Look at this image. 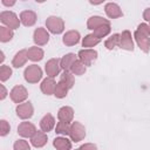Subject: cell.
<instances>
[{"instance_id": "6da1fadb", "label": "cell", "mask_w": 150, "mask_h": 150, "mask_svg": "<svg viewBox=\"0 0 150 150\" xmlns=\"http://www.w3.org/2000/svg\"><path fill=\"white\" fill-rule=\"evenodd\" d=\"M0 21L8 28H11L12 30L18 29L20 27V19L18 18V15L11 11H4L0 13Z\"/></svg>"}, {"instance_id": "7a4b0ae2", "label": "cell", "mask_w": 150, "mask_h": 150, "mask_svg": "<svg viewBox=\"0 0 150 150\" xmlns=\"http://www.w3.org/2000/svg\"><path fill=\"white\" fill-rule=\"evenodd\" d=\"M23 77L28 83H38L42 79V69L38 64H30L25 69Z\"/></svg>"}, {"instance_id": "3957f363", "label": "cell", "mask_w": 150, "mask_h": 150, "mask_svg": "<svg viewBox=\"0 0 150 150\" xmlns=\"http://www.w3.org/2000/svg\"><path fill=\"white\" fill-rule=\"evenodd\" d=\"M46 27L53 34H61L64 30V22L59 16H48L46 20Z\"/></svg>"}, {"instance_id": "277c9868", "label": "cell", "mask_w": 150, "mask_h": 150, "mask_svg": "<svg viewBox=\"0 0 150 150\" xmlns=\"http://www.w3.org/2000/svg\"><path fill=\"white\" fill-rule=\"evenodd\" d=\"M69 136L73 142H80L86 137V128L81 122H73L70 124V130H69Z\"/></svg>"}, {"instance_id": "5b68a950", "label": "cell", "mask_w": 150, "mask_h": 150, "mask_svg": "<svg viewBox=\"0 0 150 150\" xmlns=\"http://www.w3.org/2000/svg\"><path fill=\"white\" fill-rule=\"evenodd\" d=\"M9 96H11V100L14 103L20 104V103H22L28 97V91H27V89L23 86L18 84V86L12 88V90L9 93Z\"/></svg>"}, {"instance_id": "8992f818", "label": "cell", "mask_w": 150, "mask_h": 150, "mask_svg": "<svg viewBox=\"0 0 150 150\" xmlns=\"http://www.w3.org/2000/svg\"><path fill=\"white\" fill-rule=\"evenodd\" d=\"M77 57L86 67H89L97 59V52L93 48L91 49H81L77 53Z\"/></svg>"}, {"instance_id": "52a82bcc", "label": "cell", "mask_w": 150, "mask_h": 150, "mask_svg": "<svg viewBox=\"0 0 150 150\" xmlns=\"http://www.w3.org/2000/svg\"><path fill=\"white\" fill-rule=\"evenodd\" d=\"M15 111H16V115L21 120H28L33 116L34 114V108H33V104L27 101V102H23V103H20L16 105L15 108Z\"/></svg>"}, {"instance_id": "ba28073f", "label": "cell", "mask_w": 150, "mask_h": 150, "mask_svg": "<svg viewBox=\"0 0 150 150\" xmlns=\"http://www.w3.org/2000/svg\"><path fill=\"white\" fill-rule=\"evenodd\" d=\"M60 61H61V59H57V57H54V59H50L47 61V63L45 64V70H46V74L48 77L54 79L56 75H59L60 69H61Z\"/></svg>"}, {"instance_id": "9c48e42d", "label": "cell", "mask_w": 150, "mask_h": 150, "mask_svg": "<svg viewBox=\"0 0 150 150\" xmlns=\"http://www.w3.org/2000/svg\"><path fill=\"white\" fill-rule=\"evenodd\" d=\"M33 41L36 46H45L49 41V33L45 28L38 27L33 33Z\"/></svg>"}, {"instance_id": "30bf717a", "label": "cell", "mask_w": 150, "mask_h": 150, "mask_svg": "<svg viewBox=\"0 0 150 150\" xmlns=\"http://www.w3.org/2000/svg\"><path fill=\"white\" fill-rule=\"evenodd\" d=\"M118 47L124 50H129V52L134 50V41H132L131 33L129 30L125 29L120 34V46Z\"/></svg>"}, {"instance_id": "8fae6325", "label": "cell", "mask_w": 150, "mask_h": 150, "mask_svg": "<svg viewBox=\"0 0 150 150\" xmlns=\"http://www.w3.org/2000/svg\"><path fill=\"white\" fill-rule=\"evenodd\" d=\"M134 38L137 42V46L139 47L141 50H143L144 53H149L150 52V38L142 34L138 30H135L134 33Z\"/></svg>"}, {"instance_id": "7c38bea8", "label": "cell", "mask_w": 150, "mask_h": 150, "mask_svg": "<svg viewBox=\"0 0 150 150\" xmlns=\"http://www.w3.org/2000/svg\"><path fill=\"white\" fill-rule=\"evenodd\" d=\"M35 132H36V128L30 122H21L18 127V134L21 137L28 138V137H32Z\"/></svg>"}, {"instance_id": "4fadbf2b", "label": "cell", "mask_w": 150, "mask_h": 150, "mask_svg": "<svg viewBox=\"0 0 150 150\" xmlns=\"http://www.w3.org/2000/svg\"><path fill=\"white\" fill-rule=\"evenodd\" d=\"M36 13L33 11H22L20 13V21L26 27H32L36 22Z\"/></svg>"}, {"instance_id": "5bb4252c", "label": "cell", "mask_w": 150, "mask_h": 150, "mask_svg": "<svg viewBox=\"0 0 150 150\" xmlns=\"http://www.w3.org/2000/svg\"><path fill=\"white\" fill-rule=\"evenodd\" d=\"M104 11H105V14L108 15V18H110V19H117V18L123 16L122 9L115 2H108V4H105Z\"/></svg>"}, {"instance_id": "9a60e30c", "label": "cell", "mask_w": 150, "mask_h": 150, "mask_svg": "<svg viewBox=\"0 0 150 150\" xmlns=\"http://www.w3.org/2000/svg\"><path fill=\"white\" fill-rule=\"evenodd\" d=\"M57 118L59 121H62V122H67V123H70L74 118V110L71 107H68V105H64V107H61L57 111Z\"/></svg>"}, {"instance_id": "2e32d148", "label": "cell", "mask_w": 150, "mask_h": 150, "mask_svg": "<svg viewBox=\"0 0 150 150\" xmlns=\"http://www.w3.org/2000/svg\"><path fill=\"white\" fill-rule=\"evenodd\" d=\"M55 87H56V82H55V80L52 79V77H46V79L41 82V84H40L41 91H42L45 95H47V96L54 95Z\"/></svg>"}, {"instance_id": "e0dca14e", "label": "cell", "mask_w": 150, "mask_h": 150, "mask_svg": "<svg viewBox=\"0 0 150 150\" xmlns=\"http://www.w3.org/2000/svg\"><path fill=\"white\" fill-rule=\"evenodd\" d=\"M109 20L108 19H104L102 16H98V15H94V16H90L87 21V28L88 29H91V30H95L96 28H98L100 26H103V25H109Z\"/></svg>"}, {"instance_id": "ac0fdd59", "label": "cell", "mask_w": 150, "mask_h": 150, "mask_svg": "<svg viewBox=\"0 0 150 150\" xmlns=\"http://www.w3.org/2000/svg\"><path fill=\"white\" fill-rule=\"evenodd\" d=\"M80 33L77 30H68L63 38H62V42L66 45V46H75L80 42Z\"/></svg>"}, {"instance_id": "d6986e66", "label": "cell", "mask_w": 150, "mask_h": 150, "mask_svg": "<svg viewBox=\"0 0 150 150\" xmlns=\"http://www.w3.org/2000/svg\"><path fill=\"white\" fill-rule=\"evenodd\" d=\"M27 60H28L27 49H21V50H19V52L14 55V57H13V60H12V66H13L14 68H21L22 66L26 64Z\"/></svg>"}, {"instance_id": "ffe728a7", "label": "cell", "mask_w": 150, "mask_h": 150, "mask_svg": "<svg viewBox=\"0 0 150 150\" xmlns=\"http://www.w3.org/2000/svg\"><path fill=\"white\" fill-rule=\"evenodd\" d=\"M55 127V118L52 114H46L41 121H40V128H41V131L43 132H48L50 131L53 128Z\"/></svg>"}, {"instance_id": "44dd1931", "label": "cell", "mask_w": 150, "mask_h": 150, "mask_svg": "<svg viewBox=\"0 0 150 150\" xmlns=\"http://www.w3.org/2000/svg\"><path fill=\"white\" fill-rule=\"evenodd\" d=\"M47 134L43 131H36L32 137H30V143L35 148H42L47 143Z\"/></svg>"}, {"instance_id": "7402d4cb", "label": "cell", "mask_w": 150, "mask_h": 150, "mask_svg": "<svg viewBox=\"0 0 150 150\" xmlns=\"http://www.w3.org/2000/svg\"><path fill=\"white\" fill-rule=\"evenodd\" d=\"M77 60V55H75L74 53H68L66 54L61 61H60V64H61V69H63V71H70V68L71 66L74 64V62Z\"/></svg>"}, {"instance_id": "603a6c76", "label": "cell", "mask_w": 150, "mask_h": 150, "mask_svg": "<svg viewBox=\"0 0 150 150\" xmlns=\"http://www.w3.org/2000/svg\"><path fill=\"white\" fill-rule=\"evenodd\" d=\"M27 55H28V60H30L33 62H38L43 59L45 53L40 47L34 46V47H30L27 49Z\"/></svg>"}, {"instance_id": "cb8c5ba5", "label": "cell", "mask_w": 150, "mask_h": 150, "mask_svg": "<svg viewBox=\"0 0 150 150\" xmlns=\"http://www.w3.org/2000/svg\"><path fill=\"white\" fill-rule=\"evenodd\" d=\"M53 145L56 150H70L71 142L67 137H56L53 141Z\"/></svg>"}, {"instance_id": "d4e9b609", "label": "cell", "mask_w": 150, "mask_h": 150, "mask_svg": "<svg viewBox=\"0 0 150 150\" xmlns=\"http://www.w3.org/2000/svg\"><path fill=\"white\" fill-rule=\"evenodd\" d=\"M100 39L96 38L93 33L91 34H87L83 39H82V46L84 47V49H91V47H95L96 45L100 43Z\"/></svg>"}, {"instance_id": "484cf974", "label": "cell", "mask_w": 150, "mask_h": 150, "mask_svg": "<svg viewBox=\"0 0 150 150\" xmlns=\"http://www.w3.org/2000/svg\"><path fill=\"white\" fill-rule=\"evenodd\" d=\"M68 90H69L68 87L64 83H62L61 81H59L56 83V87H55V90H54V96L56 98H63V97L67 96Z\"/></svg>"}, {"instance_id": "4316f807", "label": "cell", "mask_w": 150, "mask_h": 150, "mask_svg": "<svg viewBox=\"0 0 150 150\" xmlns=\"http://www.w3.org/2000/svg\"><path fill=\"white\" fill-rule=\"evenodd\" d=\"M13 36H14V32L11 28L6 26L0 27V41L1 42H8L13 39Z\"/></svg>"}, {"instance_id": "83f0119b", "label": "cell", "mask_w": 150, "mask_h": 150, "mask_svg": "<svg viewBox=\"0 0 150 150\" xmlns=\"http://www.w3.org/2000/svg\"><path fill=\"white\" fill-rule=\"evenodd\" d=\"M104 46L109 50H112L114 48H116L117 46H120V34L118 33H115L110 38H108L105 40V42H104Z\"/></svg>"}, {"instance_id": "f1b7e54d", "label": "cell", "mask_w": 150, "mask_h": 150, "mask_svg": "<svg viewBox=\"0 0 150 150\" xmlns=\"http://www.w3.org/2000/svg\"><path fill=\"white\" fill-rule=\"evenodd\" d=\"M86 70H87V67H86L80 60H76V61L74 62V64L71 66V68H70V73H71L73 75H77V76L83 75V74L86 73Z\"/></svg>"}, {"instance_id": "f546056e", "label": "cell", "mask_w": 150, "mask_h": 150, "mask_svg": "<svg viewBox=\"0 0 150 150\" xmlns=\"http://www.w3.org/2000/svg\"><path fill=\"white\" fill-rule=\"evenodd\" d=\"M60 81L62 83H64L68 89H71L74 87V83H75V80H74V75L70 73V71H63L61 74V77H60Z\"/></svg>"}, {"instance_id": "4dcf8cb0", "label": "cell", "mask_w": 150, "mask_h": 150, "mask_svg": "<svg viewBox=\"0 0 150 150\" xmlns=\"http://www.w3.org/2000/svg\"><path fill=\"white\" fill-rule=\"evenodd\" d=\"M110 30H111V27H110V23H109V25L100 26L98 28H96L95 30H93V34H94L96 38H98V39L101 40L102 38L107 36V35L110 33Z\"/></svg>"}, {"instance_id": "1f68e13d", "label": "cell", "mask_w": 150, "mask_h": 150, "mask_svg": "<svg viewBox=\"0 0 150 150\" xmlns=\"http://www.w3.org/2000/svg\"><path fill=\"white\" fill-rule=\"evenodd\" d=\"M69 130H70V123H67V122H57L56 127H55V132L59 134V135H63V136H67L69 135Z\"/></svg>"}, {"instance_id": "d6a6232c", "label": "cell", "mask_w": 150, "mask_h": 150, "mask_svg": "<svg viewBox=\"0 0 150 150\" xmlns=\"http://www.w3.org/2000/svg\"><path fill=\"white\" fill-rule=\"evenodd\" d=\"M11 76H12V68L9 66L2 64L0 67V80H1V82L7 81Z\"/></svg>"}, {"instance_id": "836d02e7", "label": "cell", "mask_w": 150, "mask_h": 150, "mask_svg": "<svg viewBox=\"0 0 150 150\" xmlns=\"http://www.w3.org/2000/svg\"><path fill=\"white\" fill-rule=\"evenodd\" d=\"M13 149L14 150H30V145L25 139H18V141H15Z\"/></svg>"}, {"instance_id": "e575fe53", "label": "cell", "mask_w": 150, "mask_h": 150, "mask_svg": "<svg viewBox=\"0 0 150 150\" xmlns=\"http://www.w3.org/2000/svg\"><path fill=\"white\" fill-rule=\"evenodd\" d=\"M11 131V125L6 120H1L0 121V136L5 137L8 132Z\"/></svg>"}, {"instance_id": "d590c367", "label": "cell", "mask_w": 150, "mask_h": 150, "mask_svg": "<svg viewBox=\"0 0 150 150\" xmlns=\"http://www.w3.org/2000/svg\"><path fill=\"white\" fill-rule=\"evenodd\" d=\"M136 30H138L142 34H144V35H146V36L150 38V26L149 25H146V23H139Z\"/></svg>"}, {"instance_id": "8d00e7d4", "label": "cell", "mask_w": 150, "mask_h": 150, "mask_svg": "<svg viewBox=\"0 0 150 150\" xmlns=\"http://www.w3.org/2000/svg\"><path fill=\"white\" fill-rule=\"evenodd\" d=\"M79 149H80V150H97V146H96V144H94V143H84V144H82Z\"/></svg>"}, {"instance_id": "74e56055", "label": "cell", "mask_w": 150, "mask_h": 150, "mask_svg": "<svg viewBox=\"0 0 150 150\" xmlns=\"http://www.w3.org/2000/svg\"><path fill=\"white\" fill-rule=\"evenodd\" d=\"M143 19L145 21H149L150 22V7L144 9V12H143Z\"/></svg>"}, {"instance_id": "f35d334b", "label": "cell", "mask_w": 150, "mask_h": 150, "mask_svg": "<svg viewBox=\"0 0 150 150\" xmlns=\"http://www.w3.org/2000/svg\"><path fill=\"white\" fill-rule=\"evenodd\" d=\"M0 88H1L0 100H5V98H6V96H7V90H6V88H5V86H4V84H1V86H0Z\"/></svg>"}, {"instance_id": "ab89813d", "label": "cell", "mask_w": 150, "mask_h": 150, "mask_svg": "<svg viewBox=\"0 0 150 150\" xmlns=\"http://www.w3.org/2000/svg\"><path fill=\"white\" fill-rule=\"evenodd\" d=\"M1 4H2L4 6H13V5H15V1H14V0H12V1H7V0H1Z\"/></svg>"}, {"instance_id": "60d3db41", "label": "cell", "mask_w": 150, "mask_h": 150, "mask_svg": "<svg viewBox=\"0 0 150 150\" xmlns=\"http://www.w3.org/2000/svg\"><path fill=\"white\" fill-rule=\"evenodd\" d=\"M0 56H1V57H0V62L2 63V62H4V60H5V55H4V52H2V50L0 52Z\"/></svg>"}, {"instance_id": "b9f144b4", "label": "cell", "mask_w": 150, "mask_h": 150, "mask_svg": "<svg viewBox=\"0 0 150 150\" xmlns=\"http://www.w3.org/2000/svg\"><path fill=\"white\" fill-rule=\"evenodd\" d=\"M76 150H80V149H76Z\"/></svg>"}, {"instance_id": "7bdbcfd3", "label": "cell", "mask_w": 150, "mask_h": 150, "mask_svg": "<svg viewBox=\"0 0 150 150\" xmlns=\"http://www.w3.org/2000/svg\"><path fill=\"white\" fill-rule=\"evenodd\" d=\"M149 26H150V25H149Z\"/></svg>"}]
</instances>
